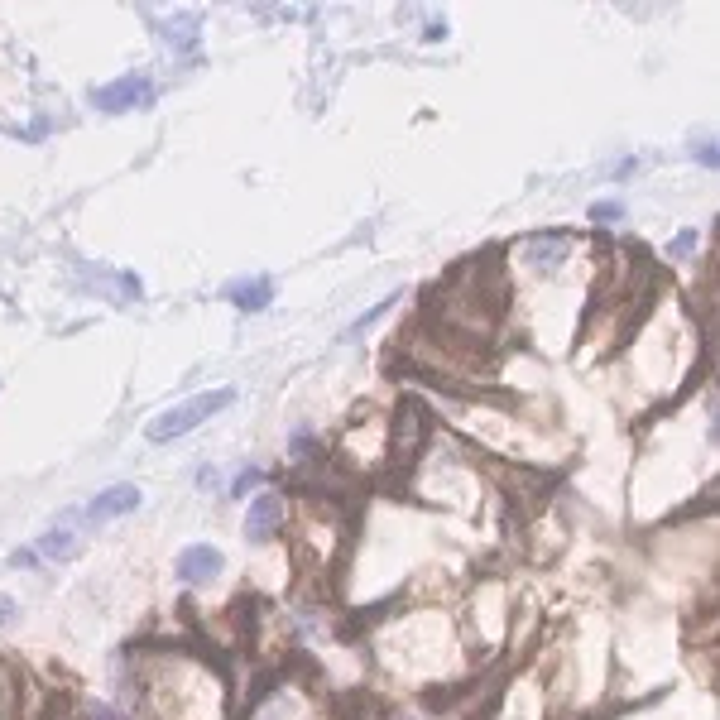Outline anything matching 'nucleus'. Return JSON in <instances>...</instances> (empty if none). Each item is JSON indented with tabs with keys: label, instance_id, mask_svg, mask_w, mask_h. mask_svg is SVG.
I'll use <instances>...</instances> for the list:
<instances>
[{
	"label": "nucleus",
	"instance_id": "obj_1",
	"mask_svg": "<svg viewBox=\"0 0 720 720\" xmlns=\"http://www.w3.org/2000/svg\"><path fill=\"white\" fill-rule=\"evenodd\" d=\"M236 399V389H212V394H197V399H183V404H173L168 413H159L149 428H144V437L149 442H173V437H183V432H192L197 423H207L212 413H221V408Z\"/></svg>",
	"mask_w": 720,
	"mask_h": 720
},
{
	"label": "nucleus",
	"instance_id": "obj_2",
	"mask_svg": "<svg viewBox=\"0 0 720 720\" xmlns=\"http://www.w3.org/2000/svg\"><path fill=\"white\" fill-rule=\"evenodd\" d=\"M154 101V82L149 77H116L106 87L92 92V106L106 111V116H120V111H135V106H149Z\"/></svg>",
	"mask_w": 720,
	"mask_h": 720
},
{
	"label": "nucleus",
	"instance_id": "obj_3",
	"mask_svg": "<svg viewBox=\"0 0 720 720\" xmlns=\"http://www.w3.org/2000/svg\"><path fill=\"white\" fill-rule=\"evenodd\" d=\"M144 504L140 485H106L101 495H92V504L82 509V524H111V519H125Z\"/></svg>",
	"mask_w": 720,
	"mask_h": 720
},
{
	"label": "nucleus",
	"instance_id": "obj_4",
	"mask_svg": "<svg viewBox=\"0 0 720 720\" xmlns=\"http://www.w3.org/2000/svg\"><path fill=\"white\" fill-rule=\"evenodd\" d=\"M226 562H221V552L207 548V543H192V548L178 552V581H188V586H202V581H212Z\"/></svg>",
	"mask_w": 720,
	"mask_h": 720
},
{
	"label": "nucleus",
	"instance_id": "obj_5",
	"mask_svg": "<svg viewBox=\"0 0 720 720\" xmlns=\"http://www.w3.org/2000/svg\"><path fill=\"white\" fill-rule=\"evenodd\" d=\"M279 524H284V500L279 495H260L250 504V514H245V538L250 543H269Z\"/></svg>",
	"mask_w": 720,
	"mask_h": 720
},
{
	"label": "nucleus",
	"instance_id": "obj_6",
	"mask_svg": "<svg viewBox=\"0 0 720 720\" xmlns=\"http://www.w3.org/2000/svg\"><path fill=\"white\" fill-rule=\"evenodd\" d=\"M82 524V514H68V519H58V524L48 528L44 538H39V557H72V552H77V533H72V528Z\"/></svg>",
	"mask_w": 720,
	"mask_h": 720
},
{
	"label": "nucleus",
	"instance_id": "obj_7",
	"mask_svg": "<svg viewBox=\"0 0 720 720\" xmlns=\"http://www.w3.org/2000/svg\"><path fill=\"white\" fill-rule=\"evenodd\" d=\"M226 298H231L240 312H260V308H269V298H274V284H269V279H245V284H231V288H226Z\"/></svg>",
	"mask_w": 720,
	"mask_h": 720
},
{
	"label": "nucleus",
	"instance_id": "obj_8",
	"mask_svg": "<svg viewBox=\"0 0 720 720\" xmlns=\"http://www.w3.org/2000/svg\"><path fill=\"white\" fill-rule=\"evenodd\" d=\"M692 245H696V231H682V236L672 240V255H692Z\"/></svg>",
	"mask_w": 720,
	"mask_h": 720
},
{
	"label": "nucleus",
	"instance_id": "obj_9",
	"mask_svg": "<svg viewBox=\"0 0 720 720\" xmlns=\"http://www.w3.org/2000/svg\"><path fill=\"white\" fill-rule=\"evenodd\" d=\"M39 562V552L34 548H20V552H10V567H34Z\"/></svg>",
	"mask_w": 720,
	"mask_h": 720
},
{
	"label": "nucleus",
	"instance_id": "obj_10",
	"mask_svg": "<svg viewBox=\"0 0 720 720\" xmlns=\"http://www.w3.org/2000/svg\"><path fill=\"white\" fill-rule=\"evenodd\" d=\"M15 615H20V605H15V600H10V596H0V624H10V620H15Z\"/></svg>",
	"mask_w": 720,
	"mask_h": 720
},
{
	"label": "nucleus",
	"instance_id": "obj_11",
	"mask_svg": "<svg viewBox=\"0 0 720 720\" xmlns=\"http://www.w3.org/2000/svg\"><path fill=\"white\" fill-rule=\"evenodd\" d=\"M255 480H260V471H245V476L236 480V495H245V490H250V485H255Z\"/></svg>",
	"mask_w": 720,
	"mask_h": 720
}]
</instances>
